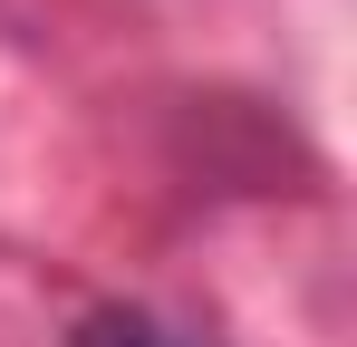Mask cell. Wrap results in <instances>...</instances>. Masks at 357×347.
<instances>
[{"label": "cell", "instance_id": "cell-1", "mask_svg": "<svg viewBox=\"0 0 357 347\" xmlns=\"http://www.w3.org/2000/svg\"><path fill=\"white\" fill-rule=\"evenodd\" d=\"M77 347H193V338L145 309H97V318H77Z\"/></svg>", "mask_w": 357, "mask_h": 347}]
</instances>
